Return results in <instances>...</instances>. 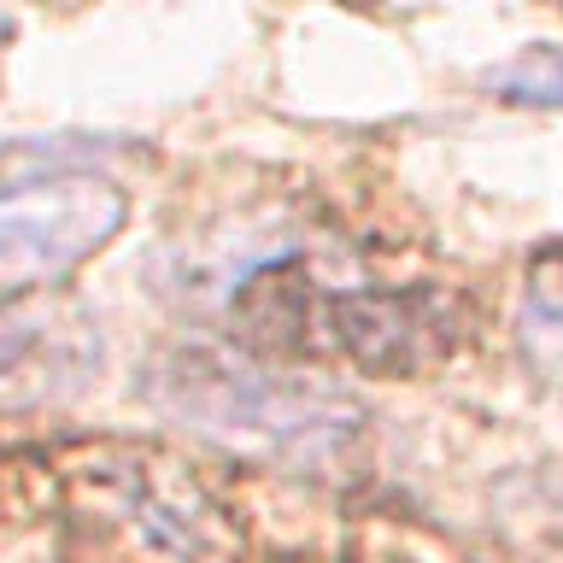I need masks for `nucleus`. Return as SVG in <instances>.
Segmentation results:
<instances>
[{"mask_svg":"<svg viewBox=\"0 0 563 563\" xmlns=\"http://www.w3.org/2000/svg\"><path fill=\"white\" fill-rule=\"evenodd\" d=\"M153 405L183 417V429L218 440L229 452L264 457H334L358 434V405L306 382H282L264 369L176 352L153 369Z\"/></svg>","mask_w":563,"mask_h":563,"instance_id":"nucleus-1","label":"nucleus"},{"mask_svg":"<svg viewBox=\"0 0 563 563\" xmlns=\"http://www.w3.org/2000/svg\"><path fill=\"white\" fill-rule=\"evenodd\" d=\"M123 218H130L123 188L95 170L0 183V282L35 288L70 276L118 235Z\"/></svg>","mask_w":563,"mask_h":563,"instance_id":"nucleus-2","label":"nucleus"},{"mask_svg":"<svg viewBox=\"0 0 563 563\" xmlns=\"http://www.w3.org/2000/svg\"><path fill=\"white\" fill-rule=\"evenodd\" d=\"M422 311L417 294H341L334 299V334L358 352L369 369H411L429 364V341H422Z\"/></svg>","mask_w":563,"mask_h":563,"instance_id":"nucleus-3","label":"nucleus"},{"mask_svg":"<svg viewBox=\"0 0 563 563\" xmlns=\"http://www.w3.org/2000/svg\"><path fill=\"white\" fill-rule=\"evenodd\" d=\"M47 329H59V323H53V311L0 306V382H12V376H47V364L65 369V376H77L82 358H70L65 341L82 323L65 329V334H47Z\"/></svg>","mask_w":563,"mask_h":563,"instance_id":"nucleus-4","label":"nucleus"},{"mask_svg":"<svg viewBox=\"0 0 563 563\" xmlns=\"http://www.w3.org/2000/svg\"><path fill=\"white\" fill-rule=\"evenodd\" d=\"M487 95L528 112H563V42H534L487 70Z\"/></svg>","mask_w":563,"mask_h":563,"instance_id":"nucleus-5","label":"nucleus"},{"mask_svg":"<svg viewBox=\"0 0 563 563\" xmlns=\"http://www.w3.org/2000/svg\"><path fill=\"white\" fill-rule=\"evenodd\" d=\"M0 42H7V24H0Z\"/></svg>","mask_w":563,"mask_h":563,"instance_id":"nucleus-6","label":"nucleus"}]
</instances>
